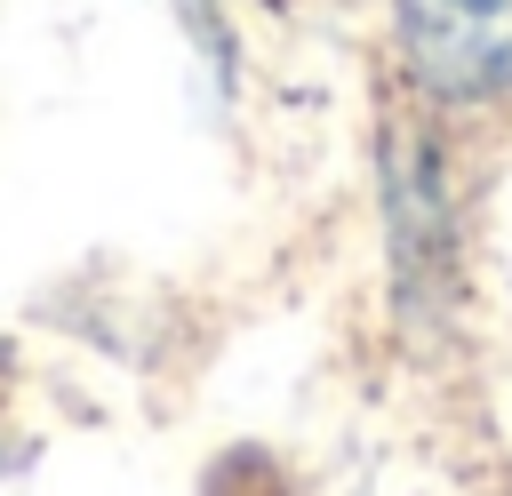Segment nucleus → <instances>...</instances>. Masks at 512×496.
<instances>
[{
  "mask_svg": "<svg viewBox=\"0 0 512 496\" xmlns=\"http://www.w3.org/2000/svg\"><path fill=\"white\" fill-rule=\"evenodd\" d=\"M400 48L432 96H496L512 88V0H400Z\"/></svg>",
  "mask_w": 512,
  "mask_h": 496,
  "instance_id": "obj_1",
  "label": "nucleus"
}]
</instances>
